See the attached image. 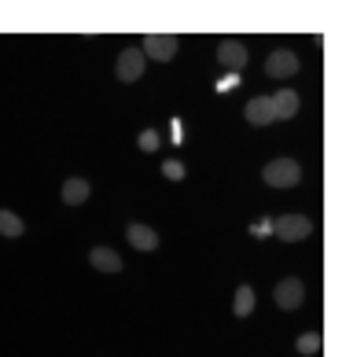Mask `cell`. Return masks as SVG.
Masks as SVG:
<instances>
[{"mask_svg":"<svg viewBox=\"0 0 357 357\" xmlns=\"http://www.w3.org/2000/svg\"><path fill=\"white\" fill-rule=\"evenodd\" d=\"M261 181H266L269 188H295L302 181V166L295 158H273V162L261 169Z\"/></svg>","mask_w":357,"mask_h":357,"instance_id":"obj_1","label":"cell"},{"mask_svg":"<svg viewBox=\"0 0 357 357\" xmlns=\"http://www.w3.org/2000/svg\"><path fill=\"white\" fill-rule=\"evenodd\" d=\"M273 232L280 236L284 243H291V240H306V236L313 232V221L302 218V214H287V218H276V221H273Z\"/></svg>","mask_w":357,"mask_h":357,"instance_id":"obj_2","label":"cell"},{"mask_svg":"<svg viewBox=\"0 0 357 357\" xmlns=\"http://www.w3.org/2000/svg\"><path fill=\"white\" fill-rule=\"evenodd\" d=\"M273 298H276V306H280V310H298L302 298H306V287H302L298 276H284V280L276 284Z\"/></svg>","mask_w":357,"mask_h":357,"instance_id":"obj_3","label":"cell"},{"mask_svg":"<svg viewBox=\"0 0 357 357\" xmlns=\"http://www.w3.org/2000/svg\"><path fill=\"white\" fill-rule=\"evenodd\" d=\"M114 74H118V82H137V77L144 74V52L140 48H126L122 56H118Z\"/></svg>","mask_w":357,"mask_h":357,"instance_id":"obj_4","label":"cell"},{"mask_svg":"<svg viewBox=\"0 0 357 357\" xmlns=\"http://www.w3.org/2000/svg\"><path fill=\"white\" fill-rule=\"evenodd\" d=\"M295 70H298V59L291 56L287 48L269 52V59H266V74H273V77H291Z\"/></svg>","mask_w":357,"mask_h":357,"instance_id":"obj_5","label":"cell"},{"mask_svg":"<svg viewBox=\"0 0 357 357\" xmlns=\"http://www.w3.org/2000/svg\"><path fill=\"white\" fill-rule=\"evenodd\" d=\"M218 59H221V67H229V70H243L247 67V48L240 41H221Z\"/></svg>","mask_w":357,"mask_h":357,"instance_id":"obj_6","label":"cell"},{"mask_svg":"<svg viewBox=\"0 0 357 357\" xmlns=\"http://www.w3.org/2000/svg\"><path fill=\"white\" fill-rule=\"evenodd\" d=\"M144 56H151V59H169L177 52V41L174 37H166V33H151V37H144Z\"/></svg>","mask_w":357,"mask_h":357,"instance_id":"obj_7","label":"cell"},{"mask_svg":"<svg viewBox=\"0 0 357 357\" xmlns=\"http://www.w3.org/2000/svg\"><path fill=\"white\" fill-rule=\"evenodd\" d=\"M247 122L250 126H269V122H276L273 118V103H269V96H255V100H247Z\"/></svg>","mask_w":357,"mask_h":357,"instance_id":"obj_8","label":"cell"},{"mask_svg":"<svg viewBox=\"0 0 357 357\" xmlns=\"http://www.w3.org/2000/svg\"><path fill=\"white\" fill-rule=\"evenodd\" d=\"M89 261H92V269H100V273H118L122 269V258H118L111 247H92Z\"/></svg>","mask_w":357,"mask_h":357,"instance_id":"obj_9","label":"cell"},{"mask_svg":"<svg viewBox=\"0 0 357 357\" xmlns=\"http://www.w3.org/2000/svg\"><path fill=\"white\" fill-rule=\"evenodd\" d=\"M126 236H129V243H133L137 250H155L158 247V232L148 229V225H129Z\"/></svg>","mask_w":357,"mask_h":357,"instance_id":"obj_10","label":"cell"},{"mask_svg":"<svg viewBox=\"0 0 357 357\" xmlns=\"http://www.w3.org/2000/svg\"><path fill=\"white\" fill-rule=\"evenodd\" d=\"M269 103H273V118H291L298 111V96L291 89H280L276 96H269Z\"/></svg>","mask_w":357,"mask_h":357,"instance_id":"obj_11","label":"cell"},{"mask_svg":"<svg viewBox=\"0 0 357 357\" xmlns=\"http://www.w3.org/2000/svg\"><path fill=\"white\" fill-rule=\"evenodd\" d=\"M85 199H89V181H82V177H70L67 184H63V203L77 206V203H85Z\"/></svg>","mask_w":357,"mask_h":357,"instance_id":"obj_12","label":"cell"},{"mask_svg":"<svg viewBox=\"0 0 357 357\" xmlns=\"http://www.w3.org/2000/svg\"><path fill=\"white\" fill-rule=\"evenodd\" d=\"M236 317H250V310H255V291H250L247 284L240 287V291H236Z\"/></svg>","mask_w":357,"mask_h":357,"instance_id":"obj_13","label":"cell"},{"mask_svg":"<svg viewBox=\"0 0 357 357\" xmlns=\"http://www.w3.org/2000/svg\"><path fill=\"white\" fill-rule=\"evenodd\" d=\"M0 232L4 236H22V221L11 210H0Z\"/></svg>","mask_w":357,"mask_h":357,"instance_id":"obj_14","label":"cell"},{"mask_svg":"<svg viewBox=\"0 0 357 357\" xmlns=\"http://www.w3.org/2000/svg\"><path fill=\"white\" fill-rule=\"evenodd\" d=\"M317 347H321V335L317 332H306L298 339V354H317Z\"/></svg>","mask_w":357,"mask_h":357,"instance_id":"obj_15","label":"cell"},{"mask_svg":"<svg viewBox=\"0 0 357 357\" xmlns=\"http://www.w3.org/2000/svg\"><path fill=\"white\" fill-rule=\"evenodd\" d=\"M162 174H166L169 181H181V177H184V166L177 162V158H166V162H162Z\"/></svg>","mask_w":357,"mask_h":357,"instance_id":"obj_16","label":"cell"},{"mask_svg":"<svg viewBox=\"0 0 357 357\" xmlns=\"http://www.w3.org/2000/svg\"><path fill=\"white\" fill-rule=\"evenodd\" d=\"M140 148L144 151H155L158 148V133H155V129H144V133H140Z\"/></svg>","mask_w":357,"mask_h":357,"instance_id":"obj_17","label":"cell"}]
</instances>
